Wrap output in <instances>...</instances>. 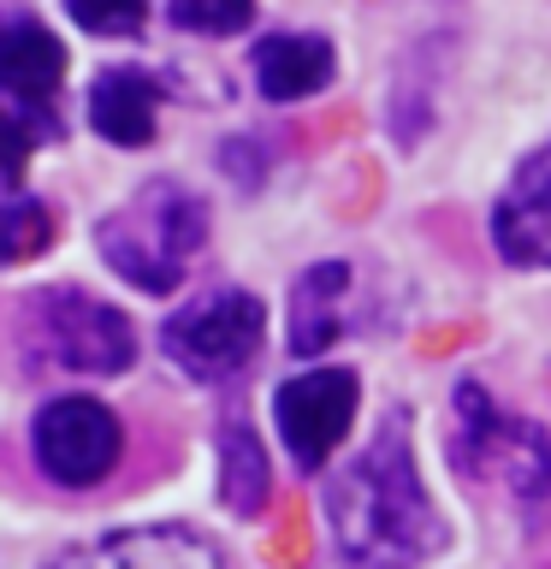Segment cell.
Segmentation results:
<instances>
[{
  "label": "cell",
  "instance_id": "cell-3",
  "mask_svg": "<svg viewBox=\"0 0 551 569\" xmlns=\"http://www.w3.org/2000/svg\"><path fill=\"white\" fill-rule=\"evenodd\" d=\"M18 350L24 368L53 373H124L137 362V332L113 302L83 284H42L18 309Z\"/></svg>",
  "mask_w": 551,
  "mask_h": 569
},
{
  "label": "cell",
  "instance_id": "cell-14",
  "mask_svg": "<svg viewBox=\"0 0 551 569\" xmlns=\"http://www.w3.org/2000/svg\"><path fill=\"white\" fill-rule=\"evenodd\" d=\"M273 498V462H267V445L256 439L249 421H226L220 427V505L238 516V522H256Z\"/></svg>",
  "mask_w": 551,
  "mask_h": 569
},
{
  "label": "cell",
  "instance_id": "cell-9",
  "mask_svg": "<svg viewBox=\"0 0 551 569\" xmlns=\"http://www.w3.org/2000/svg\"><path fill=\"white\" fill-rule=\"evenodd\" d=\"M53 569H226V558L190 528H119L66 551Z\"/></svg>",
  "mask_w": 551,
  "mask_h": 569
},
{
  "label": "cell",
  "instance_id": "cell-4",
  "mask_svg": "<svg viewBox=\"0 0 551 569\" xmlns=\"http://www.w3.org/2000/svg\"><path fill=\"white\" fill-rule=\"evenodd\" d=\"M451 416H457V427H451L457 475L492 480V487H504L522 505L551 492V433L540 421L498 409L480 380H462L451 391Z\"/></svg>",
  "mask_w": 551,
  "mask_h": 569
},
{
  "label": "cell",
  "instance_id": "cell-2",
  "mask_svg": "<svg viewBox=\"0 0 551 569\" xmlns=\"http://www.w3.org/2000/svg\"><path fill=\"white\" fill-rule=\"evenodd\" d=\"M202 238H208L202 196L172 184V178L142 184L131 202L113 208L96 226L101 261L113 267L124 284H137V291H149V297H167L184 284V267H190L196 249H202Z\"/></svg>",
  "mask_w": 551,
  "mask_h": 569
},
{
  "label": "cell",
  "instance_id": "cell-16",
  "mask_svg": "<svg viewBox=\"0 0 551 569\" xmlns=\"http://www.w3.org/2000/svg\"><path fill=\"white\" fill-rule=\"evenodd\" d=\"M167 18L190 36H238L256 18V0H167Z\"/></svg>",
  "mask_w": 551,
  "mask_h": 569
},
{
  "label": "cell",
  "instance_id": "cell-5",
  "mask_svg": "<svg viewBox=\"0 0 551 569\" xmlns=\"http://www.w3.org/2000/svg\"><path fill=\"white\" fill-rule=\"evenodd\" d=\"M267 338V302L256 291H238V284H220V291H202L178 309L167 327H160V350L167 362L184 373V380H231L249 356L261 350Z\"/></svg>",
  "mask_w": 551,
  "mask_h": 569
},
{
  "label": "cell",
  "instance_id": "cell-6",
  "mask_svg": "<svg viewBox=\"0 0 551 569\" xmlns=\"http://www.w3.org/2000/svg\"><path fill=\"white\" fill-rule=\"evenodd\" d=\"M30 451L53 487L66 492H89L119 469L124 457V421L89 391H60L36 409L30 421Z\"/></svg>",
  "mask_w": 551,
  "mask_h": 569
},
{
  "label": "cell",
  "instance_id": "cell-12",
  "mask_svg": "<svg viewBox=\"0 0 551 569\" xmlns=\"http://www.w3.org/2000/svg\"><path fill=\"white\" fill-rule=\"evenodd\" d=\"M249 66H256V89L267 101L291 107L332 83V42L327 36H267Z\"/></svg>",
  "mask_w": 551,
  "mask_h": 569
},
{
  "label": "cell",
  "instance_id": "cell-7",
  "mask_svg": "<svg viewBox=\"0 0 551 569\" xmlns=\"http://www.w3.org/2000/svg\"><path fill=\"white\" fill-rule=\"evenodd\" d=\"M355 409H362V386H355L350 368H309L297 380H284L273 391V421L291 462L302 475L327 469L332 451L344 445V433L355 427Z\"/></svg>",
  "mask_w": 551,
  "mask_h": 569
},
{
  "label": "cell",
  "instance_id": "cell-18",
  "mask_svg": "<svg viewBox=\"0 0 551 569\" xmlns=\"http://www.w3.org/2000/svg\"><path fill=\"white\" fill-rule=\"evenodd\" d=\"M30 124L12 113V107H0V190H18V178H24V160H30Z\"/></svg>",
  "mask_w": 551,
  "mask_h": 569
},
{
  "label": "cell",
  "instance_id": "cell-1",
  "mask_svg": "<svg viewBox=\"0 0 551 569\" xmlns=\"http://www.w3.org/2000/svg\"><path fill=\"white\" fill-rule=\"evenodd\" d=\"M332 546L350 569H421L444 551V522L415 469V433L403 409H385L368 445L327 480Z\"/></svg>",
  "mask_w": 551,
  "mask_h": 569
},
{
  "label": "cell",
  "instance_id": "cell-10",
  "mask_svg": "<svg viewBox=\"0 0 551 569\" xmlns=\"http://www.w3.org/2000/svg\"><path fill=\"white\" fill-rule=\"evenodd\" d=\"M154 119H160V83L137 66H107L89 83V124L96 137L119 142V149H142L154 142Z\"/></svg>",
  "mask_w": 551,
  "mask_h": 569
},
{
  "label": "cell",
  "instance_id": "cell-8",
  "mask_svg": "<svg viewBox=\"0 0 551 569\" xmlns=\"http://www.w3.org/2000/svg\"><path fill=\"white\" fill-rule=\"evenodd\" d=\"M492 249L510 267H540V273H551V142H540L510 172V184L492 208Z\"/></svg>",
  "mask_w": 551,
  "mask_h": 569
},
{
  "label": "cell",
  "instance_id": "cell-13",
  "mask_svg": "<svg viewBox=\"0 0 551 569\" xmlns=\"http://www.w3.org/2000/svg\"><path fill=\"white\" fill-rule=\"evenodd\" d=\"M344 297H350V267L344 261H320L297 279L291 291V356H320L327 345H338L344 332Z\"/></svg>",
  "mask_w": 551,
  "mask_h": 569
},
{
  "label": "cell",
  "instance_id": "cell-11",
  "mask_svg": "<svg viewBox=\"0 0 551 569\" xmlns=\"http://www.w3.org/2000/svg\"><path fill=\"white\" fill-rule=\"evenodd\" d=\"M66 78V48L30 12H0V89L18 101H48Z\"/></svg>",
  "mask_w": 551,
  "mask_h": 569
},
{
  "label": "cell",
  "instance_id": "cell-17",
  "mask_svg": "<svg viewBox=\"0 0 551 569\" xmlns=\"http://www.w3.org/2000/svg\"><path fill=\"white\" fill-rule=\"evenodd\" d=\"M66 12L89 36H137L149 18V0H66Z\"/></svg>",
  "mask_w": 551,
  "mask_h": 569
},
{
  "label": "cell",
  "instance_id": "cell-15",
  "mask_svg": "<svg viewBox=\"0 0 551 569\" xmlns=\"http://www.w3.org/2000/svg\"><path fill=\"white\" fill-rule=\"evenodd\" d=\"M48 238H53V213L42 202H30V196H7L0 202V267L42 256Z\"/></svg>",
  "mask_w": 551,
  "mask_h": 569
}]
</instances>
